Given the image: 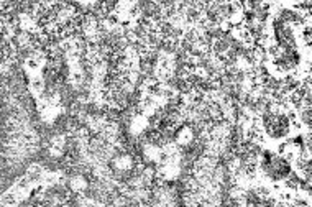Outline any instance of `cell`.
I'll return each mask as SVG.
<instances>
[{
  "mask_svg": "<svg viewBox=\"0 0 312 207\" xmlns=\"http://www.w3.org/2000/svg\"><path fill=\"white\" fill-rule=\"evenodd\" d=\"M194 142V130L189 125L179 127V130L176 132V145L179 146H189Z\"/></svg>",
  "mask_w": 312,
  "mask_h": 207,
  "instance_id": "6da1fadb",
  "label": "cell"
},
{
  "mask_svg": "<svg viewBox=\"0 0 312 207\" xmlns=\"http://www.w3.org/2000/svg\"><path fill=\"white\" fill-rule=\"evenodd\" d=\"M69 188L72 192H77V194H84V191L87 189V181H85L84 176H72L69 179Z\"/></svg>",
  "mask_w": 312,
  "mask_h": 207,
  "instance_id": "277c9868",
  "label": "cell"
},
{
  "mask_svg": "<svg viewBox=\"0 0 312 207\" xmlns=\"http://www.w3.org/2000/svg\"><path fill=\"white\" fill-rule=\"evenodd\" d=\"M66 151V137L64 135H55L51 138V145H50V155L59 158L63 156Z\"/></svg>",
  "mask_w": 312,
  "mask_h": 207,
  "instance_id": "3957f363",
  "label": "cell"
},
{
  "mask_svg": "<svg viewBox=\"0 0 312 207\" xmlns=\"http://www.w3.org/2000/svg\"><path fill=\"white\" fill-rule=\"evenodd\" d=\"M114 170L118 173H128L133 170V156L130 155H118L114 158Z\"/></svg>",
  "mask_w": 312,
  "mask_h": 207,
  "instance_id": "7a4b0ae2",
  "label": "cell"
}]
</instances>
